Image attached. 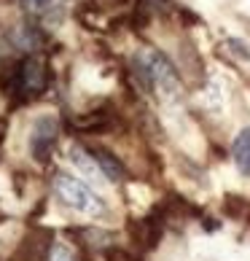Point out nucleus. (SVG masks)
<instances>
[{"label": "nucleus", "mask_w": 250, "mask_h": 261, "mask_svg": "<svg viewBox=\"0 0 250 261\" xmlns=\"http://www.w3.org/2000/svg\"><path fill=\"white\" fill-rule=\"evenodd\" d=\"M132 67H134V75L140 79V84L146 86V89L159 86V89L164 94H170V97H172V94H178V86H180L178 70L172 67V62L161 51H156V49L137 51Z\"/></svg>", "instance_id": "1"}, {"label": "nucleus", "mask_w": 250, "mask_h": 261, "mask_svg": "<svg viewBox=\"0 0 250 261\" xmlns=\"http://www.w3.org/2000/svg\"><path fill=\"white\" fill-rule=\"evenodd\" d=\"M51 189H54V194L60 197L62 205L78 210V213H86V216H102V213L108 210V207H105V202L94 194L84 180H78L75 175H70V172H65V170L54 172Z\"/></svg>", "instance_id": "2"}, {"label": "nucleus", "mask_w": 250, "mask_h": 261, "mask_svg": "<svg viewBox=\"0 0 250 261\" xmlns=\"http://www.w3.org/2000/svg\"><path fill=\"white\" fill-rule=\"evenodd\" d=\"M57 140H60V121H57V116H49V113L38 116L30 129V156L38 164H49L51 153L57 148Z\"/></svg>", "instance_id": "3"}, {"label": "nucleus", "mask_w": 250, "mask_h": 261, "mask_svg": "<svg viewBox=\"0 0 250 261\" xmlns=\"http://www.w3.org/2000/svg\"><path fill=\"white\" fill-rule=\"evenodd\" d=\"M129 231H132V240L143 250H153L159 245L161 234H164V221H159V216L153 213L148 218H140V221H134V224H129Z\"/></svg>", "instance_id": "4"}, {"label": "nucleus", "mask_w": 250, "mask_h": 261, "mask_svg": "<svg viewBox=\"0 0 250 261\" xmlns=\"http://www.w3.org/2000/svg\"><path fill=\"white\" fill-rule=\"evenodd\" d=\"M86 148H89L92 159L97 162V167H100V172L105 175V180H110V183H121V180H127V167H124L121 159H119L113 151L102 148V146H86Z\"/></svg>", "instance_id": "5"}, {"label": "nucleus", "mask_w": 250, "mask_h": 261, "mask_svg": "<svg viewBox=\"0 0 250 261\" xmlns=\"http://www.w3.org/2000/svg\"><path fill=\"white\" fill-rule=\"evenodd\" d=\"M116 119H113L110 111H92V113H84V116H73L70 119V127L78 129V132H108Z\"/></svg>", "instance_id": "6"}, {"label": "nucleus", "mask_w": 250, "mask_h": 261, "mask_svg": "<svg viewBox=\"0 0 250 261\" xmlns=\"http://www.w3.org/2000/svg\"><path fill=\"white\" fill-rule=\"evenodd\" d=\"M232 159H234L237 170L242 172V175H250V127H245L234 138V143H232Z\"/></svg>", "instance_id": "7"}, {"label": "nucleus", "mask_w": 250, "mask_h": 261, "mask_svg": "<svg viewBox=\"0 0 250 261\" xmlns=\"http://www.w3.org/2000/svg\"><path fill=\"white\" fill-rule=\"evenodd\" d=\"M70 162L78 167L84 175H100V167H97V162L92 159V153H89V148L86 146H73L70 148Z\"/></svg>", "instance_id": "8"}, {"label": "nucleus", "mask_w": 250, "mask_h": 261, "mask_svg": "<svg viewBox=\"0 0 250 261\" xmlns=\"http://www.w3.org/2000/svg\"><path fill=\"white\" fill-rule=\"evenodd\" d=\"M49 261H73V253H70L65 245L54 243V245H51V253H49Z\"/></svg>", "instance_id": "9"}, {"label": "nucleus", "mask_w": 250, "mask_h": 261, "mask_svg": "<svg viewBox=\"0 0 250 261\" xmlns=\"http://www.w3.org/2000/svg\"><path fill=\"white\" fill-rule=\"evenodd\" d=\"M226 46H229V49H232L234 54H239V57H242V60H250V51H247V46H245L242 41H237V38H229V41H226Z\"/></svg>", "instance_id": "10"}, {"label": "nucleus", "mask_w": 250, "mask_h": 261, "mask_svg": "<svg viewBox=\"0 0 250 261\" xmlns=\"http://www.w3.org/2000/svg\"><path fill=\"white\" fill-rule=\"evenodd\" d=\"M27 8H33V11H43V8L51 6V0H22Z\"/></svg>", "instance_id": "11"}]
</instances>
